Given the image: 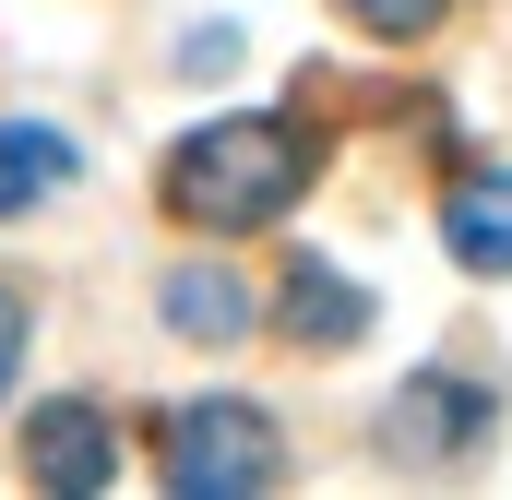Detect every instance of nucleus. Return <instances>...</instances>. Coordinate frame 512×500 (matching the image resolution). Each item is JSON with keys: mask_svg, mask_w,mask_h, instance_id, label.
Here are the masks:
<instances>
[{"mask_svg": "<svg viewBox=\"0 0 512 500\" xmlns=\"http://www.w3.org/2000/svg\"><path fill=\"white\" fill-rule=\"evenodd\" d=\"M72 179H84V155H72L48 120H0V215H36V203L72 191Z\"/></svg>", "mask_w": 512, "mask_h": 500, "instance_id": "obj_7", "label": "nucleus"}, {"mask_svg": "<svg viewBox=\"0 0 512 500\" xmlns=\"http://www.w3.org/2000/svg\"><path fill=\"white\" fill-rule=\"evenodd\" d=\"M346 12H358L370 36H429V24H441L453 0H346Z\"/></svg>", "mask_w": 512, "mask_h": 500, "instance_id": "obj_9", "label": "nucleus"}, {"mask_svg": "<svg viewBox=\"0 0 512 500\" xmlns=\"http://www.w3.org/2000/svg\"><path fill=\"white\" fill-rule=\"evenodd\" d=\"M465 441H489V405H477V381H453V370H417L382 405V453H405V465H441Z\"/></svg>", "mask_w": 512, "mask_h": 500, "instance_id": "obj_3", "label": "nucleus"}, {"mask_svg": "<svg viewBox=\"0 0 512 500\" xmlns=\"http://www.w3.org/2000/svg\"><path fill=\"white\" fill-rule=\"evenodd\" d=\"M167 322H179L191 346H239V334H251V286H239L227 262H191V274H167Z\"/></svg>", "mask_w": 512, "mask_h": 500, "instance_id": "obj_8", "label": "nucleus"}, {"mask_svg": "<svg viewBox=\"0 0 512 500\" xmlns=\"http://www.w3.org/2000/svg\"><path fill=\"white\" fill-rule=\"evenodd\" d=\"M274 322H286L298 346H322V358H334V346H358V334H370V298H358L334 262H286V286H274Z\"/></svg>", "mask_w": 512, "mask_h": 500, "instance_id": "obj_5", "label": "nucleus"}, {"mask_svg": "<svg viewBox=\"0 0 512 500\" xmlns=\"http://www.w3.org/2000/svg\"><path fill=\"white\" fill-rule=\"evenodd\" d=\"M310 167H322V143L298 120H203L179 155H167V215H191V227H215V239H239V227H274L298 191H310Z\"/></svg>", "mask_w": 512, "mask_h": 500, "instance_id": "obj_1", "label": "nucleus"}, {"mask_svg": "<svg viewBox=\"0 0 512 500\" xmlns=\"http://www.w3.org/2000/svg\"><path fill=\"white\" fill-rule=\"evenodd\" d=\"M24 477H36V489H108V477H120V429H108L84 393H60V405L24 429Z\"/></svg>", "mask_w": 512, "mask_h": 500, "instance_id": "obj_4", "label": "nucleus"}, {"mask_svg": "<svg viewBox=\"0 0 512 500\" xmlns=\"http://www.w3.org/2000/svg\"><path fill=\"white\" fill-rule=\"evenodd\" d=\"M155 465H167L179 500H251V489H274L286 441H274V417H262L251 393H191V405H167Z\"/></svg>", "mask_w": 512, "mask_h": 500, "instance_id": "obj_2", "label": "nucleus"}, {"mask_svg": "<svg viewBox=\"0 0 512 500\" xmlns=\"http://www.w3.org/2000/svg\"><path fill=\"white\" fill-rule=\"evenodd\" d=\"M12 370H24V298L0 286V393H12Z\"/></svg>", "mask_w": 512, "mask_h": 500, "instance_id": "obj_10", "label": "nucleus"}, {"mask_svg": "<svg viewBox=\"0 0 512 500\" xmlns=\"http://www.w3.org/2000/svg\"><path fill=\"white\" fill-rule=\"evenodd\" d=\"M441 239L465 274H512V167H477V179H453V203H441Z\"/></svg>", "mask_w": 512, "mask_h": 500, "instance_id": "obj_6", "label": "nucleus"}]
</instances>
